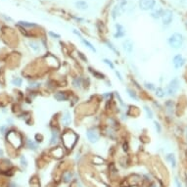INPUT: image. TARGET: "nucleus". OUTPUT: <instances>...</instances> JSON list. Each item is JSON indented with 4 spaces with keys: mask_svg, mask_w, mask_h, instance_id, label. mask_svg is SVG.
Instances as JSON below:
<instances>
[{
    "mask_svg": "<svg viewBox=\"0 0 187 187\" xmlns=\"http://www.w3.org/2000/svg\"><path fill=\"white\" fill-rule=\"evenodd\" d=\"M77 136L74 133L73 131H66L65 133L62 135V140H63L64 146L68 149H72L74 147V143H76Z\"/></svg>",
    "mask_w": 187,
    "mask_h": 187,
    "instance_id": "nucleus-1",
    "label": "nucleus"
},
{
    "mask_svg": "<svg viewBox=\"0 0 187 187\" xmlns=\"http://www.w3.org/2000/svg\"><path fill=\"white\" fill-rule=\"evenodd\" d=\"M169 44L170 45V47H172L174 49H178L182 46L183 44V36L182 34H178V32H176L172 35L169 36Z\"/></svg>",
    "mask_w": 187,
    "mask_h": 187,
    "instance_id": "nucleus-2",
    "label": "nucleus"
},
{
    "mask_svg": "<svg viewBox=\"0 0 187 187\" xmlns=\"http://www.w3.org/2000/svg\"><path fill=\"white\" fill-rule=\"evenodd\" d=\"M178 88H179V80H178V78H173L168 85L167 92L169 95H173L178 90Z\"/></svg>",
    "mask_w": 187,
    "mask_h": 187,
    "instance_id": "nucleus-3",
    "label": "nucleus"
},
{
    "mask_svg": "<svg viewBox=\"0 0 187 187\" xmlns=\"http://www.w3.org/2000/svg\"><path fill=\"white\" fill-rule=\"evenodd\" d=\"M156 1L155 0H140L139 1V7L140 9H142L144 11L151 10L155 7Z\"/></svg>",
    "mask_w": 187,
    "mask_h": 187,
    "instance_id": "nucleus-4",
    "label": "nucleus"
},
{
    "mask_svg": "<svg viewBox=\"0 0 187 187\" xmlns=\"http://www.w3.org/2000/svg\"><path fill=\"white\" fill-rule=\"evenodd\" d=\"M173 19V14L170 10H165L163 11L162 14V21H163L164 25H169L172 23V21Z\"/></svg>",
    "mask_w": 187,
    "mask_h": 187,
    "instance_id": "nucleus-5",
    "label": "nucleus"
},
{
    "mask_svg": "<svg viewBox=\"0 0 187 187\" xmlns=\"http://www.w3.org/2000/svg\"><path fill=\"white\" fill-rule=\"evenodd\" d=\"M184 62L185 60L183 59V57H182L180 54H177L173 57L172 59V64H173V67L176 69H180L182 66L184 65Z\"/></svg>",
    "mask_w": 187,
    "mask_h": 187,
    "instance_id": "nucleus-6",
    "label": "nucleus"
},
{
    "mask_svg": "<svg viewBox=\"0 0 187 187\" xmlns=\"http://www.w3.org/2000/svg\"><path fill=\"white\" fill-rule=\"evenodd\" d=\"M86 135H87V138H88V140L92 143L97 142L98 139H99L98 132L96 130H88L86 132Z\"/></svg>",
    "mask_w": 187,
    "mask_h": 187,
    "instance_id": "nucleus-7",
    "label": "nucleus"
},
{
    "mask_svg": "<svg viewBox=\"0 0 187 187\" xmlns=\"http://www.w3.org/2000/svg\"><path fill=\"white\" fill-rule=\"evenodd\" d=\"M123 47L124 50H126V52L130 53V54L133 51V43H132V41L130 39L124 40L123 42Z\"/></svg>",
    "mask_w": 187,
    "mask_h": 187,
    "instance_id": "nucleus-8",
    "label": "nucleus"
},
{
    "mask_svg": "<svg viewBox=\"0 0 187 187\" xmlns=\"http://www.w3.org/2000/svg\"><path fill=\"white\" fill-rule=\"evenodd\" d=\"M72 122V119H71V114L69 113L68 111H66L65 113L63 114V117H62V123H63L64 126H69Z\"/></svg>",
    "mask_w": 187,
    "mask_h": 187,
    "instance_id": "nucleus-9",
    "label": "nucleus"
},
{
    "mask_svg": "<svg viewBox=\"0 0 187 187\" xmlns=\"http://www.w3.org/2000/svg\"><path fill=\"white\" fill-rule=\"evenodd\" d=\"M116 28H117V34H115V37H118V38H120V37L124 36V34H126V31H124V28H123V27L122 26V25L117 24L116 25Z\"/></svg>",
    "mask_w": 187,
    "mask_h": 187,
    "instance_id": "nucleus-10",
    "label": "nucleus"
},
{
    "mask_svg": "<svg viewBox=\"0 0 187 187\" xmlns=\"http://www.w3.org/2000/svg\"><path fill=\"white\" fill-rule=\"evenodd\" d=\"M54 98L56 99V100L58 101H66V100H68V96L66 95V93L64 92H58L56 93L55 95H54Z\"/></svg>",
    "mask_w": 187,
    "mask_h": 187,
    "instance_id": "nucleus-11",
    "label": "nucleus"
},
{
    "mask_svg": "<svg viewBox=\"0 0 187 187\" xmlns=\"http://www.w3.org/2000/svg\"><path fill=\"white\" fill-rule=\"evenodd\" d=\"M76 6L77 8H78V9H80V10H85L87 9V7H88V4L85 1H84V0H80V1L76 2Z\"/></svg>",
    "mask_w": 187,
    "mask_h": 187,
    "instance_id": "nucleus-12",
    "label": "nucleus"
},
{
    "mask_svg": "<svg viewBox=\"0 0 187 187\" xmlns=\"http://www.w3.org/2000/svg\"><path fill=\"white\" fill-rule=\"evenodd\" d=\"M167 160L170 163V165H172V167L174 168L176 165V157H174L173 154H169V155L167 156Z\"/></svg>",
    "mask_w": 187,
    "mask_h": 187,
    "instance_id": "nucleus-13",
    "label": "nucleus"
},
{
    "mask_svg": "<svg viewBox=\"0 0 187 187\" xmlns=\"http://www.w3.org/2000/svg\"><path fill=\"white\" fill-rule=\"evenodd\" d=\"M162 14H163V10L162 9H158L156 11H154L151 13V16L154 19H159L160 17H162Z\"/></svg>",
    "mask_w": 187,
    "mask_h": 187,
    "instance_id": "nucleus-14",
    "label": "nucleus"
},
{
    "mask_svg": "<svg viewBox=\"0 0 187 187\" xmlns=\"http://www.w3.org/2000/svg\"><path fill=\"white\" fill-rule=\"evenodd\" d=\"M57 140H58V131L53 130L52 131V137H51V140H50V144L53 145V144L57 143Z\"/></svg>",
    "mask_w": 187,
    "mask_h": 187,
    "instance_id": "nucleus-15",
    "label": "nucleus"
},
{
    "mask_svg": "<svg viewBox=\"0 0 187 187\" xmlns=\"http://www.w3.org/2000/svg\"><path fill=\"white\" fill-rule=\"evenodd\" d=\"M72 177H73V174L71 172H67L63 174V180L65 182H70L71 179H72Z\"/></svg>",
    "mask_w": 187,
    "mask_h": 187,
    "instance_id": "nucleus-16",
    "label": "nucleus"
},
{
    "mask_svg": "<svg viewBox=\"0 0 187 187\" xmlns=\"http://www.w3.org/2000/svg\"><path fill=\"white\" fill-rule=\"evenodd\" d=\"M81 40H82V42H84V44L86 45V47H87V48H89L91 51H93V52H96V49L94 48V46H93V45H92V44H91V43L89 42L88 40H85V39H84V38H81Z\"/></svg>",
    "mask_w": 187,
    "mask_h": 187,
    "instance_id": "nucleus-17",
    "label": "nucleus"
},
{
    "mask_svg": "<svg viewBox=\"0 0 187 187\" xmlns=\"http://www.w3.org/2000/svg\"><path fill=\"white\" fill-rule=\"evenodd\" d=\"M156 96L159 97V98H163L165 96V91L163 88H161V87H158V88L156 89Z\"/></svg>",
    "mask_w": 187,
    "mask_h": 187,
    "instance_id": "nucleus-18",
    "label": "nucleus"
},
{
    "mask_svg": "<svg viewBox=\"0 0 187 187\" xmlns=\"http://www.w3.org/2000/svg\"><path fill=\"white\" fill-rule=\"evenodd\" d=\"M90 70V72L93 74V76L95 77H97V78H104L105 77V76H104L103 74H100V73H98V72H95V71H92V69H89Z\"/></svg>",
    "mask_w": 187,
    "mask_h": 187,
    "instance_id": "nucleus-19",
    "label": "nucleus"
},
{
    "mask_svg": "<svg viewBox=\"0 0 187 187\" xmlns=\"http://www.w3.org/2000/svg\"><path fill=\"white\" fill-rule=\"evenodd\" d=\"M22 78H20V77H16L14 78L13 80H12V84H13L14 85H17V86H20V85H22Z\"/></svg>",
    "mask_w": 187,
    "mask_h": 187,
    "instance_id": "nucleus-20",
    "label": "nucleus"
},
{
    "mask_svg": "<svg viewBox=\"0 0 187 187\" xmlns=\"http://www.w3.org/2000/svg\"><path fill=\"white\" fill-rule=\"evenodd\" d=\"M106 44L108 45V47H109L112 51H114L116 54H117V55H119V51H118L117 49H116V48L114 47V45H113V44H112L111 42H109V41H106Z\"/></svg>",
    "mask_w": 187,
    "mask_h": 187,
    "instance_id": "nucleus-21",
    "label": "nucleus"
},
{
    "mask_svg": "<svg viewBox=\"0 0 187 187\" xmlns=\"http://www.w3.org/2000/svg\"><path fill=\"white\" fill-rule=\"evenodd\" d=\"M20 25H22L23 27H28V28H31V27H36V25L34 23H28V22H19Z\"/></svg>",
    "mask_w": 187,
    "mask_h": 187,
    "instance_id": "nucleus-22",
    "label": "nucleus"
},
{
    "mask_svg": "<svg viewBox=\"0 0 187 187\" xmlns=\"http://www.w3.org/2000/svg\"><path fill=\"white\" fill-rule=\"evenodd\" d=\"M73 84L76 86V87H80L81 85V80L80 77H77V78H74V81H73Z\"/></svg>",
    "mask_w": 187,
    "mask_h": 187,
    "instance_id": "nucleus-23",
    "label": "nucleus"
},
{
    "mask_svg": "<svg viewBox=\"0 0 187 187\" xmlns=\"http://www.w3.org/2000/svg\"><path fill=\"white\" fill-rule=\"evenodd\" d=\"M127 92H128V95H130V96L132 99H134V100H138V98H137L136 94H135V93H134L132 90H130V89H127Z\"/></svg>",
    "mask_w": 187,
    "mask_h": 187,
    "instance_id": "nucleus-24",
    "label": "nucleus"
},
{
    "mask_svg": "<svg viewBox=\"0 0 187 187\" xmlns=\"http://www.w3.org/2000/svg\"><path fill=\"white\" fill-rule=\"evenodd\" d=\"M28 148L30 149H32V150H35L36 149V145L32 142V141H31V140H28Z\"/></svg>",
    "mask_w": 187,
    "mask_h": 187,
    "instance_id": "nucleus-25",
    "label": "nucleus"
},
{
    "mask_svg": "<svg viewBox=\"0 0 187 187\" xmlns=\"http://www.w3.org/2000/svg\"><path fill=\"white\" fill-rule=\"evenodd\" d=\"M144 109H145V111H146L148 118H149V119H152V118H153V113H152V111H151L150 109H149L148 107H146V106L144 107Z\"/></svg>",
    "mask_w": 187,
    "mask_h": 187,
    "instance_id": "nucleus-26",
    "label": "nucleus"
},
{
    "mask_svg": "<svg viewBox=\"0 0 187 187\" xmlns=\"http://www.w3.org/2000/svg\"><path fill=\"white\" fill-rule=\"evenodd\" d=\"M30 45H31V47L32 49H34V51H38V50H39L38 44H37V43H35V42H31Z\"/></svg>",
    "mask_w": 187,
    "mask_h": 187,
    "instance_id": "nucleus-27",
    "label": "nucleus"
},
{
    "mask_svg": "<svg viewBox=\"0 0 187 187\" xmlns=\"http://www.w3.org/2000/svg\"><path fill=\"white\" fill-rule=\"evenodd\" d=\"M21 164H22V166H24L25 168H27V166H28V162H27L26 158H25L24 156L21 157Z\"/></svg>",
    "mask_w": 187,
    "mask_h": 187,
    "instance_id": "nucleus-28",
    "label": "nucleus"
},
{
    "mask_svg": "<svg viewBox=\"0 0 187 187\" xmlns=\"http://www.w3.org/2000/svg\"><path fill=\"white\" fill-rule=\"evenodd\" d=\"M104 62H105V63L108 65V66H110L111 67V69H113V70H115V66H114V64L112 63V62L110 61V60H108V59H104Z\"/></svg>",
    "mask_w": 187,
    "mask_h": 187,
    "instance_id": "nucleus-29",
    "label": "nucleus"
},
{
    "mask_svg": "<svg viewBox=\"0 0 187 187\" xmlns=\"http://www.w3.org/2000/svg\"><path fill=\"white\" fill-rule=\"evenodd\" d=\"M145 86H146V88L150 89V90H154V89H155V86H154V84H150V82H146V84H145Z\"/></svg>",
    "mask_w": 187,
    "mask_h": 187,
    "instance_id": "nucleus-30",
    "label": "nucleus"
},
{
    "mask_svg": "<svg viewBox=\"0 0 187 187\" xmlns=\"http://www.w3.org/2000/svg\"><path fill=\"white\" fill-rule=\"evenodd\" d=\"M154 124H155V127H156L157 131H158V132H161V126H160V123H157V122H155V123H154Z\"/></svg>",
    "mask_w": 187,
    "mask_h": 187,
    "instance_id": "nucleus-31",
    "label": "nucleus"
},
{
    "mask_svg": "<svg viewBox=\"0 0 187 187\" xmlns=\"http://www.w3.org/2000/svg\"><path fill=\"white\" fill-rule=\"evenodd\" d=\"M35 138L37 139V142H41V141H42V135H39V134H36L35 135Z\"/></svg>",
    "mask_w": 187,
    "mask_h": 187,
    "instance_id": "nucleus-32",
    "label": "nucleus"
},
{
    "mask_svg": "<svg viewBox=\"0 0 187 187\" xmlns=\"http://www.w3.org/2000/svg\"><path fill=\"white\" fill-rule=\"evenodd\" d=\"M49 34H50L52 37H56V38H60V35L59 34H54V32H52V31H50L49 32Z\"/></svg>",
    "mask_w": 187,
    "mask_h": 187,
    "instance_id": "nucleus-33",
    "label": "nucleus"
},
{
    "mask_svg": "<svg viewBox=\"0 0 187 187\" xmlns=\"http://www.w3.org/2000/svg\"><path fill=\"white\" fill-rule=\"evenodd\" d=\"M174 183H176V187H182V186H181V183L179 182V180L177 179V178H176V179H174Z\"/></svg>",
    "mask_w": 187,
    "mask_h": 187,
    "instance_id": "nucleus-34",
    "label": "nucleus"
},
{
    "mask_svg": "<svg viewBox=\"0 0 187 187\" xmlns=\"http://www.w3.org/2000/svg\"><path fill=\"white\" fill-rule=\"evenodd\" d=\"M116 74H117V77H119V80H120V81H123V77H122V76H120V74L118 72V71H116Z\"/></svg>",
    "mask_w": 187,
    "mask_h": 187,
    "instance_id": "nucleus-35",
    "label": "nucleus"
},
{
    "mask_svg": "<svg viewBox=\"0 0 187 187\" xmlns=\"http://www.w3.org/2000/svg\"><path fill=\"white\" fill-rule=\"evenodd\" d=\"M39 84H32V85L31 84V87H32V88H36V87H39Z\"/></svg>",
    "mask_w": 187,
    "mask_h": 187,
    "instance_id": "nucleus-36",
    "label": "nucleus"
},
{
    "mask_svg": "<svg viewBox=\"0 0 187 187\" xmlns=\"http://www.w3.org/2000/svg\"><path fill=\"white\" fill-rule=\"evenodd\" d=\"M116 95H117V97L119 98V101H120V104H122V105H123V100H122V98H120V95H119V93H116Z\"/></svg>",
    "mask_w": 187,
    "mask_h": 187,
    "instance_id": "nucleus-37",
    "label": "nucleus"
},
{
    "mask_svg": "<svg viewBox=\"0 0 187 187\" xmlns=\"http://www.w3.org/2000/svg\"><path fill=\"white\" fill-rule=\"evenodd\" d=\"M74 34H76L77 35H78V36H80V37H81V35H80V32H78V31H77L76 30H74Z\"/></svg>",
    "mask_w": 187,
    "mask_h": 187,
    "instance_id": "nucleus-38",
    "label": "nucleus"
},
{
    "mask_svg": "<svg viewBox=\"0 0 187 187\" xmlns=\"http://www.w3.org/2000/svg\"><path fill=\"white\" fill-rule=\"evenodd\" d=\"M5 128H6L5 126H2V127H1V133H4V130H5Z\"/></svg>",
    "mask_w": 187,
    "mask_h": 187,
    "instance_id": "nucleus-39",
    "label": "nucleus"
},
{
    "mask_svg": "<svg viewBox=\"0 0 187 187\" xmlns=\"http://www.w3.org/2000/svg\"><path fill=\"white\" fill-rule=\"evenodd\" d=\"M1 155H2V150L0 149V156H1Z\"/></svg>",
    "mask_w": 187,
    "mask_h": 187,
    "instance_id": "nucleus-40",
    "label": "nucleus"
},
{
    "mask_svg": "<svg viewBox=\"0 0 187 187\" xmlns=\"http://www.w3.org/2000/svg\"><path fill=\"white\" fill-rule=\"evenodd\" d=\"M186 184H187V180H186Z\"/></svg>",
    "mask_w": 187,
    "mask_h": 187,
    "instance_id": "nucleus-41",
    "label": "nucleus"
}]
</instances>
